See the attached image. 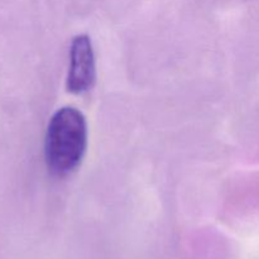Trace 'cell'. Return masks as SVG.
<instances>
[{
  "instance_id": "obj_1",
  "label": "cell",
  "mask_w": 259,
  "mask_h": 259,
  "mask_svg": "<svg viewBox=\"0 0 259 259\" xmlns=\"http://www.w3.org/2000/svg\"><path fill=\"white\" fill-rule=\"evenodd\" d=\"M88 146L85 116L72 106L56 111L48 124L45 154L48 169L55 176H66L81 163Z\"/></svg>"
},
{
  "instance_id": "obj_2",
  "label": "cell",
  "mask_w": 259,
  "mask_h": 259,
  "mask_svg": "<svg viewBox=\"0 0 259 259\" xmlns=\"http://www.w3.org/2000/svg\"><path fill=\"white\" fill-rule=\"evenodd\" d=\"M95 56L90 38L80 34L72 40L70 51V68L67 89L72 94H83L95 82Z\"/></svg>"
}]
</instances>
